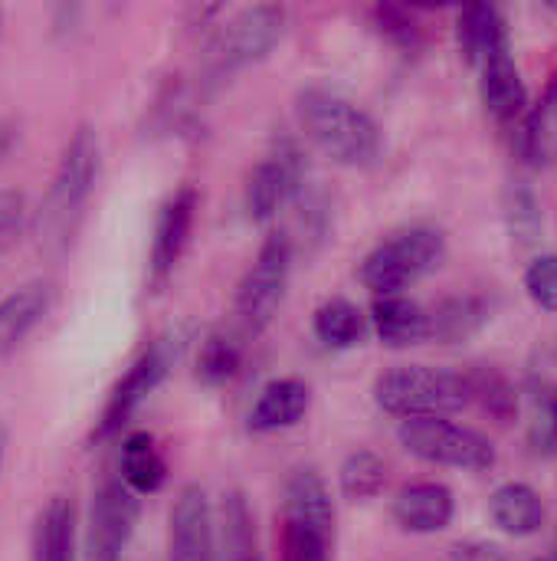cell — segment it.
<instances>
[{"label":"cell","instance_id":"6da1fadb","mask_svg":"<svg viewBox=\"0 0 557 561\" xmlns=\"http://www.w3.org/2000/svg\"><path fill=\"white\" fill-rule=\"evenodd\" d=\"M98 174H102L98 131L92 125H79L66 138L56 171H53V181L30 220L36 250L46 260L56 263L72 250V243L82 230V220L89 214V201L95 194Z\"/></svg>","mask_w":557,"mask_h":561},{"label":"cell","instance_id":"7a4b0ae2","mask_svg":"<svg viewBox=\"0 0 557 561\" xmlns=\"http://www.w3.org/2000/svg\"><path fill=\"white\" fill-rule=\"evenodd\" d=\"M295 118L299 128L325 151L335 164L345 168H368L381 158V128L374 118L325 85H305L295 95Z\"/></svg>","mask_w":557,"mask_h":561},{"label":"cell","instance_id":"3957f363","mask_svg":"<svg viewBox=\"0 0 557 561\" xmlns=\"http://www.w3.org/2000/svg\"><path fill=\"white\" fill-rule=\"evenodd\" d=\"M374 404L397 421L450 417L473 404V385L463 371L404 365L374 381Z\"/></svg>","mask_w":557,"mask_h":561},{"label":"cell","instance_id":"277c9868","mask_svg":"<svg viewBox=\"0 0 557 561\" xmlns=\"http://www.w3.org/2000/svg\"><path fill=\"white\" fill-rule=\"evenodd\" d=\"M286 23H289V13L279 3H253L233 13L207 49L204 79L223 82L246 66L263 62L282 43Z\"/></svg>","mask_w":557,"mask_h":561},{"label":"cell","instance_id":"5b68a950","mask_svg":"<svg viewBox=\"0 0 557 561\" xmlns=\"http://www.w3.org/2000/svg\"><path fill=\"white\" fill-rule=\"evenodd\" d=\"M446 260V237L437 227H410L381 240L361 260V283L374 296H404Z\"/></svg>","mask_w":557,"mask_h":561},{"label":"cell","instance_id":"8992f818","mask_svg":"<svg viewBox=\"0 0 557 561\" xmlns=\"http://www.w3.org/2000/svg\"><path fill=\"white\" fill-rule=\"evenodd\" d=\"M292 260H295L292 240L286 233H269L256 260L246 266L233 296V312L246 335L266 332L272 319L279 316L289 279H292Z\"/></svg>","mask_w":557,"mask_h":561},{"label":"cell","instance_id":"52a82bcc","mask_svg":"<svg viewBox=\"0 0 557 561\" xmlns=\"http://www.w3.org/2000/svg\"><path fill=\"white\" fill-rule=\"evenodd\" d=\"M397 440L407 454H414L423 463L483 473L496 467V447L486 434L453 424L446 417H420V421H401Z\"/></svg>","mask_w":557,"mask_h":561},{"label":"cell","instance_id":"ba28073f","mask_svg":"<svg viewBox=\"0 0 557 561\" xmlns=\"http://www.w3.org/2000/svg\"><path fill=\"white\" fill-rule=\"evenodd\" d=\"M174 362H177V339L164 335V339L151 342L128 365V371L115 381V388L108 391L105 408H102V414L95 417V427H92V444H105V440L118 437L131 424V417L141 411V404L167 381Z\"/></svg>","mask_w":557,"mask_h":561},{"label":"cell","instance_id":"9c48e42d","mask_svg":"<svg viewBox=\"0 0 557 561\" xmlns=\"http://www.w3.org/2000/svg\"><path fill=\"white\" fill-rule=\"evenodd\" d=\"M141 516V496H135L118 477L105 480L89 506L82 561H125Z\"/></svg>","mask_w":557,"mask_h":561},{"label":"cell","instance_id":"30bf717a","mask_svg":"<svg viewBox=\"0 0 557 561\" xmlns=\"http://www.w3.org/2000/svg\"><path fill=\"white\" fill-rule=\"evenodd\" d=\"M197 187L184 184L177 187L158 210L154 217V233H151V250H148V286L158 293L167 286V279L174 276L190 233H194V220H197Z\"/></svg>","mask_w":557,"mask_h":561},{"label":"cell","instance_id":"8fae6325","mask_svg":"<svg viewBox=\"0 0 557 561\" xmlns=\"http://www.w3.org/2000/svg\"><path fill=\"white\" fill-rule=\"evenodd\" d=\"M305 184V158L299 145L282 141L269 151L246 181V214L253 224H269Z\"/></svg>","mask_w":557,"mask_h":561},{"label":"cell","instance_id":"7c38bea8","mask_svg":"<svg viewBox=\"0 0 557 561\" xmlns=\"http://www.w3.org/2000/svg\"><path fill=\"white\" fill-rule=\"evenodd\" d=\"M167 526V561H213V506L197 483L181 486Z\"/></svg>","mask_w":557,"mask_h":561},{"label":"cell","instance_id":"4fadbf2b","mask_svg":"<svg viewBox=\"0 0 557 561\" xmlns=\"http://www.w3.org/2000/svg\"><path fill=\"white\" fill-rule=\"evenodd\" d=\"M56 286L46 279L23 283L0 299V362L13 355L53 312Z\"/></svg>","mask_w":557,"mask_h":561},{"label":"cell","instance_id":"5bb4252c","mask_svg":"<svg viewBox=\"0 0 557 561\" xmlns=\"http://www.w3.org/2000/svg\"><path fill=\"white\" fill-rule=\"evenodd\" d=\"M479 95L486 112L499 122V125H512L519 118H525L529 112V89L525 79L519 72L515 53H496L492 59H486L479 66Z\"/></svg>","mask_w":557,"mask_h":561},{"label":"cell","instance_id":"9a60e30c","mask_svg":"<svg viewBox=\"0 0 557 561\" xmlns=\"http://www.w3.org/2000/svg\"><path fill=\"white\" fill-rule=\"evenodd\" d=\"M391 513H394V523L404 533L433 536V533H443L453 523L456 500L443 483H414V486H404L397 493Z\"/></svg>","mask_w":557,"mask_h":561},{"label":"cell","instance_id":"2e32d148","mask_svg":"<svg viewBox=\"0 0 557 561\" xmlns=\"http://www.w3.org/2000/svg\"><path fill=\"white\" fill-rule=\"evenodd\" d=\"M213 561H259L253 510L240 490H227L213 510Z\"/></svg>","mask_w":557,"mask_h":561},{"label":"cell","instance_id":"e0dca14e","mask_svg":"<svg viewBox=\"0 0 557 561\" xmlns=\"http://www.w3.org/2000/svg\"><path fill=\"white\" fill-rule=\"evenodd\" d=\"M312 404V391L302 378H276L269 381L253 411H250V431L253 434H279L295 427Z\"/></svg>","mask_w":557,"mask_h":561},{"label":"cell","instance_id":"ac0fdd59","mask_svg":"<svg viewBox=\"0 0 557 561\" xmlns=\"http://www.w3.org/2000/svg\"><path fill=\"white\" fill-rule=\"evenodd\" d=\"M456 43H460V56L469 66H483L486 59H492L496 53L512 49V36H509V23L506 16L489 7V3H473L460 10L456 20Z\"/></svg>","mask_w":557,"mask_h":561},{"label":"cell","instance_id":"d6986e66","mask_svg":"<svg viewBox=\"0 0 557 561\" xmlns=\"http://www.w3.org/2000/svg\"><path fill=\"white\" fill-rule=\"evenodd\" d=\"M30 561H79L76 546V506L66 496H53L33 523Z\"/></svg>","mask_w":557,"mask_h":561},{"label":"cell","instance_id":"ffe728a7","mask_svg":"<svg viewBox=\"0 0 557 561\" xmlns=\"http://www.w3.org/2000/svg\"><path fill=\"white\" fill-rule=\"evenodd\" d=\"M371 322L387 348H410L430 339V312L407 296H378Z\"/></svg>","mask_w":557,"mask_h":561},{"label":"cell","instance_id":"44dd1931","mask_svg":"<svg viewBox=\"0 0 557 561\" xmlns=\"http://www.w3.org/2000/svg\"><path fill=\"white\" fill-rule=\"evenodd\" d=\"M118 480L135 493V496H151L164 486L167 480V460L158 450V440L148 431H131L121 440V467Z\"/></svg>","mask_w":557,"mask_h":561},{"label":"cell","instance_id":"7402d4cb","mask_svg":"<svg viewBox=\"0 0 557 561\" xmlns=\"http://www.w3.org/2000/svg\"><path fill=\"white\" fill-rule=\"evenodd\" d=\"M519 148L532 168H552L557 161V72L548 79L542 99L525 112Z\"/></svg>","mask_w":557,"mask_h":561},{"label":"cell","instance_id":"603a6c76","mask_svg":"<svg viewBox=\"0 0 557 561\" xmlns=\"http://www.w3.org/2000/svg\"><path fill=\"white\" fill-rule=\"evenodd\" d=\"M489 516L506 536L525 539L545 526V503L529 483H506L492 493Z\"/></svg>","mask_w":557,"mask_h":561},{"label":"cell","instance_id":"cb8c5ba5","mask_svg":"<svg viewBox=\"0 0 557 561\" xmlns=\"http://www.w3.org/2000/svg\"><path fill=\"white\" fill-rule=\"evenodd\" d=\"M312 329L325 348H355V345H361V339L368 332V316L351 299L338 296L315 309Z\"/></svg>","mask_w":557,"mask_h":561},{"label":"cell","instance_id":"d4e9b609","mask_svg":"<svg viewBox=\"0 0 557 561\" xmlns=\"http://www.w3.org/2000/svg\"><path fill=\"white\" fill-rule=\"evenodd\" d=\"M486 302L476 296H456L440 302L430 312V339L443 342V345H456L469 335H476L486 325Z\"/></svg>","mask_w":557,"mask_h":561},{"label":"cell","instance_id":"484cf974","mask_svg":"<svg viewBox=\"0 0 557 561\" xmlns=\"http://www.w3.org/2000/svg\"><path fill=\"white\" fill-rule=\"evenodd\" d=\"M332 546H335V526H322L282 513L279 561H332Z\"/></svg>","mask_w":557,"mask_h":561},{"label":"cell","instance_id":"4316f807","mask_svg":"<svg viewBox=\"0 0 557 561\" xmlns=\"http://www.w3.org/2000/svg\"><path fill=\"white\" fill-rule=\"evenodd\" d=\"M338 483H341L345 500L368 503V500L381 496V490L387 483V463L371 450H355L345 457V463L338 470Z\"/></svg>","mask_w":557,"mask_h":561},{"label":"cell","instance_id":"83f0119b","mask_svg":"<svg viewBox=\"0 0 557 561\" xmlns=\"http://www.w3.org/2000/svg\"><path fill=\"white\" fill-rule=\"evenodd\" d=\"M240 365H243V348H240L236 339H230L223 332H210L204 339V345L197 352V378L204 385L217 388V385L233 381Z\"/></svg>","mask_w":557,"mask_h":561},{"label":"cell","instance_id":"f1b7e54d","mask_svg":"<svg viewBox=\"0 0 557 561\" xmlns=\"http://www.w3.org/2000/svg\"><path fill=\"white\" fill-rule=\"evenodd\" d=\"M506 220H509V230H512V240H519L522 247L535 243L538 233H542V207H538V197L529 184H512L509 194H506Z\"/></svg>","mask_w":557,"mask_h":561},{"label":"cell","instance_id":"f546056e","mask_svg":"<svg viewBox=\"0 0 557 561\" xmlns=\"http://www.w3.org/2000/svg\"><path fill=\"white\" fill-rule=\"evenodd\" d=\"M374 23H378L381 36H384L391 46H397L401 53H414V49H420V43H423L420 23H417L414 13L404 10V7H394V3L374 7Z\"/></svg>","mask_w":557,"mask_h":561},{"label":"cell","instance_id":"4dcf8cb0","mask_svg":"<svg viewBox=\"0 0 557 561\" xmlns=\"http://www.w3.org/2000/svg\"><path fill=\"white\" fill-rule=\"evenodd\" d=\"M525 293L529 299L548 312V316H557V253H542L529 263L525 270Z\"/></svg>","mask_w":557,"mask_h":561},{"label":"cell","instance_id":"1f68e13d","mask_svg":"<svg viewBox=\"0 0 557 561\" xmlns=\"http://www.w3.org/2000/svg\"><path fill=\"white\" fill-rule=\"evenodd\" d=\"M469 385H473V401H483L486 411H492L496 417L509 421V414L515 411V394H512V388L506 385L502 375L476 371V375H469Z\"/></svg>","mask_w":557,"mask_h":561},{"label":"cell","instance_id":"d6a6232c","mask_svg":"<svg viewBox=\"0 0 557 561\" xmlns=\"http://www.w3.org/2000/svg\"><path fill=\"white\" fill-rule=\"evenodd\" d=\"M26 220V201L13 187H0V250L20 233Z\"/></svg>","mask_w":557,"mask_h":561},{"label":"cell","instance_id":"836d02e7","mask_svg":"<svg viewBox=\"0 0 557 561\" xmlns=\"http://www.w3.org/2000/svg\"><path fill=\"white\" fill-rule=\"evenodd\" d=\"M456 561H502V552L496 546H483V542H469L456 549Z\"/></svg>","mask_w":557,"mask_h":561},{"label":"cell","instance_id":"e575fe53","mask_svg":"<svg viewBox=\"0 0 557 561\" xmlns=\"http://www.w3.org/2000/svg\"><path fill=\"white\" fill-rule=\"evenodd\" d=\"M16 145H20V125L13 118H0V161H7Z\"/></svg>","mask_w":557,"mask_h":561},{"label":"cell","instance_id":"d590c367","mask_svg":"<svg viewBox=\"0 0 557 561\" xmlns=\"http://www.w3.org/2000/svg\"><path fill=\"white\" fill-rule=\"evenodd\" d=\"M7 447H10V431L0 421V477H3V463H7Z\"/></svg>","mask_w":557,"mask_h":561},{"label":"cell","instance_id":"8d00e7d4","mask_svg":"<svg viewBox=\"0 0 557 561\" xmlns=\"http://www.w3.org/2000/svg\"><path fill=\"white\" fill-rule=\"evenodd\" d=\"M552 417H555V431H557V398H555V411H552Z\"/></svg>","mask_w":557,"mask_h":561},{"label":"cell","instance_id":"74e56055","mask_svg":"<svg viewBox=\"0 0 557 561\" xmlns=\"http://www.w3.org/2000/svg\"><path fill=\"white\" fill-rule=\"evenodd\" d=\"M0 33H3V7H0Z\"/></svg>","mask_w":557,"mask_h":561}]
</instances>
